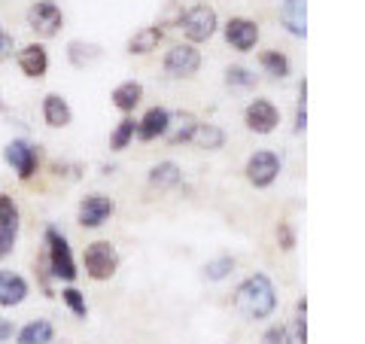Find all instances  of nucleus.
<instances>
[{
    "label": "nucleus",
    "instance_id": "nucleus-1",
    "mask_svg": "<svg viewBox=\"0 0 365 344\" xmlns=\"http://www.w3.org/2000/svg\"><path fill=\"white\" fill-rule=\"evenodd\" d=\"M232 305H235V311L247 320H268L274 314V308H277V290H274L268 274L256 271L235 290Z\"/></svg>",
    "mask_w": 365,
    "mask_h": 344
},
{
    "label": "nucleus",
    "instance_id": "nucleus-2",
    "mask_svg": "<svg viewBox=\"0 0 365 344\" xmlns=\"http://www.w3.org/2000/svg\"><path fill=\"white\" fill-rule=\"evenodd\" d=\"M46 268H49L52 278L67 280V283H73L76 274H79L73 250H71V241H67L55 226L46 228Z\"/></svg>",
    "mask_w": 365,
    "mask_h": 344
},
{
    "label": "nucleus",
    "instance_id": "nucleus-3",
    "mask_svg": "<svg viewBox=\"0 0 365 344\" xmlns=\"http://www.w3.org/2000/svg\"><path fill=\"white\" fill-rule=\"evenodd\" d=\"M180 28L189 43H207L216 34V28H220V16H216V9L210 4H195L180 16Z\"/></svg>",
    "mask_w": 365,
    "mask_h": 344
},
{
    "label": "nucleus",
    "instance_id": "nucleus-4",
    "mask_svg": "<svg viewBox=\"0 0 365 344\" xmlns=\"http://www.w3.org/2000/svg\"><path fill=\"white\" fill-rule=\"evenodd\" d=\"M83 265L91 280H110L119 268V250L113 247L110 241H95V244L86 247Z\"/></svg>",
    "mask_w": 365,
    "mask_h": 344
},
{
    "label": "nucleus",
    "instance_id": "nucleus-5",
    "mask_svg": "<svg viewBox=\"0 0 365 344\" xmlns=\"http://www.w3.org/2000/svg\"><path fill=\"white\" fill-rule=\"evenodd\" d=\"M201 71V52L195 49V43H177L170 46L165 55V74L170 79H189Z\"/></svg>",
    "mask_w": 365,
    "mask_h": 344
},
{
    "label": "nucleus",
    "instance_id": "nucleus-6",
    "mask_svg": "<svg viewBox=\"0 0 365 344\" xmlns=\"http://www.w3.org/2000/svg\"><path fill=\"white\" fill-rule=\"evenodd\" d=\"M61 25H64V13L52 0H37V4L28 9V28L43 40L55 37V34L61 31Z\"/></svg>",
    "mask_w": 365,
    "mask_h": 344
},
{
    "label": "nucleus",
    "instance_id": "nucleus-7",
    "mask_svg": "<svg viewBox=\"0 0 365 344\" xmlns=\"http://www.w3.org/2000/svg\"><path fill=\"white\" fill-rule=\"evenodd\" d=\"M116 213V201L104 192H95V195H86L79 201V211H76V220L83 228H101L107 226V220Z\"/></svg>",
    "mask_w": 365,
    "mask_h": 344
},
{
    "label": "nucleus",
    "instance_id": "nucleus-8",
    "mask_svg": "<svg viewBox=\"0 0 365 344\" xmlns=\"http://www.w3.org/2000/svg\"><path fill=\"white\" fill-rule=\"evenodd\" d=\"M244 174L250 180V186H256V189H268L274 180L280 177V158L274 156L271 150H259L247 158V165H244Z\"/></svg>",
    "mask_w": 365,
    "mask_h": 344
},
{
    "label": "nucleus",
    "instance_id": "nucleus-9",
    "mask_svg": "<svg viewBox=\"0 0 365 344\" xmlns=\"http://www.w3.org/2000/svg\"><path fill=\"white\" fill-rule=\"evenodd\" d=\"M19 204L13 201V195L0 192V259L13 256L16 241H19Z\"/></svg>",
    "mask_w": 365,
    "mask_h": 344
},
{
    "label": "nucleus",
    "instance_id": "nucleus-10",
    "mask_svg": "<svg viewBox=\"0 0 365 344\" xmlns=\"http://www.w3.org/2000/svg\"><path fill=\"white\" fill-rule=\"evenodd\" d=\"M244 125L253 134H271L280 125V110L268 98H253L244 110Z\"/></svg>",
    "mask_w": 365,
    "mask_h": 344
},
{
    "label": "nucleus",
    "instance_id": "nucleus-11",
    "mask_svg": "<svg viewBox=\"0 0 365 344\" xmlns=\"http://www.w3.org/2000/svg\"><path fill=\"white\" fill-rule=\"evenodd\" d=\"M4 158H6V165L16 171L19 180H31L37 174L40 156L34 150V143H28V141H9L6 150H4Z\"/></svg>",
    "mask_w": 365,
    "mask_h": 344
},
{
    "label": "nucleus",
    "instance_id": "nucleus-12",
    "mask_svg": "<svg viewBox=\"0 0 365 344\" xmlns=\"http://www.w3.org/2000/svg\"><path fill=\"white\" fill-rule=\"evenodd\" d=\"M225 40L237 52H253L259 43V25L247 16H235L225 21Z\"/></svg>",
    "mask_w": 365,
    "mask_h": 344
},
{
    "label": "nucleus",
    "instance_id": "nucleus-13",
    "mask_svg": "<svg viewBox=\"0 0 365 344\" xmlns=\"http://www.w3.org/2000/svg\"><path fill=\"white\" fill-rule=\"evenodd\" d=\"M31 286L28 280L21 278L19 271H9V268H0V308H16L28 299Z\"/></svg>",
    "mask_w": 365,
    "mask_h": 344
},
{
    "label": "nucleus",
    "instance_id": "nucleus-14",
    "mask_svg": "<svg viewBox=\"0 0 365 344\" xmlns=\"http://www.w3.org/2000/svg\"><path fill=\"white\" fill-rule=\"evenodd\" d=\"M168 131H170V113L165 107H153V110H146V116L140 122H137L134 137H140L143 143H150V141L165 137Z\"/></svg>",
    "mask_w": 365,
    "mask_h": 344
},
{
    "label": "nucleus",
    "instance_id": "nucleus-15",
    "mask_svg": "<svg viewBox=\"0 0 365 344\" xmlns=\"http://www.w3.org/2000/svg\"><path fill=\"white\" fill-rule=\"evenodd\" d=\"M19 71L25 74L28 79L46 76V71H49V52H46L43 43H31V46H25V49L19 52Z\"/></svg>",
    "mask_w": 365,
    "mask_h": 344
},
{
    "label": "nucleus",
    "instance_id": "nucleus-16",
    "mask_svg": "<svg viewBox=\"0 0 365 344\" xmlns=\"http://www.w3.org/2000/svg\"><path fill=\"white\" fill-rule=\"evenodd\" d=\"M280 21L292 37H304L307 34V0H283Z\"/></svg>",
    "mask_w": 365,
    "mask_h": 344
},
{
    "label": "nucleus",
    "instance_id": "nucleus-17",
    "mask_svg": "<svg viewBox=\"0 0 365 344\" xmlns=\"http://www.w3.org/2000/svg\"><path fill=\"white\" fill-rule=\"evenodd\" d=\"M43 122L49 125V128H67V125L73 122V110L71 104L61 98V95H46L43 98Z\"/></svg>",
    "mask_w": 365,
    "mask_h": 344
},
{
    "label": "nucleus",
    "instance_id": "nucleus-18",
    "mask_svg": "<svg viewBox=\"0 0 365 344\" xmlns=\"http://www.w3.org/2000/svg\"><path fill=\"white\" fill-rule=\"evenodd\" d=\"M110 98H113V107H116L119 113H131L143 101V86L137 83V79H125V83H119L116 88H113Z\"/></svg>",
    "mask_w": 365,
    "mask_h": 344
},
{
    "label": "nucleus",
    "instance_id": "nucleus-19",
    "mask_svg": "<svg viewBox=\"0 0 365 344\" xmlns=\"http://www.w3.org/2000/svg\"><path fill=\"white\" fill-rule=\"evenodd\" d=\"M52 341H55V326L49 320H31L16 335V344H52Z\"/></svg>",
    "mask_w": 365,
    "mask_h": 344
},
{
    "label": "nucleus",
    "instance_id": "nucleus-20",
    "mask_svg": "<svg viewBox=\"0 0 365 344\" xmlns=\"http://www.w3.org/2000/svg\"><path fill=\"white\" fill-rule=\"evenodd\" d=\"M165 37V28H158V25H146L134 34V37L128 40V52L131 55H150L153 49H158V43H162Z\"/></svg>",
    "mask_w": 365,
    "mask_h": 344
},
{
    "label": "nucleus",
    "instance_id": "nucleus-21",
    "mask_svg": "<svg viewBox=\"0 0 365 344\" xmlns=\"http://www.w3.org/2000/svg\"><path fill=\"white\" fill-rule=\"evenodd\" d=\"M192 143L201 146V150H220V146H225V131L213 122H198L195 131H192Z\"/></svg>",
    "mask_w": 365,
    "mask_h": 344
},
{
    "label": "nucleus",
    "instance_id": "nucleus-22",
    "mask_svg": "<svg viewBox=\"0 0 365 344\" xmlns=\"http://www.w3.org/2000/svg\"><path fill=\"white\" fill-rule=\"evenodd\" d=\"M182 180V171L177 162H158L153 171H150V186L153 189H174L180 186Z\"/></svg>",
    "mask_w": 365,
    "mask_h": 344
},
{
    "label": "nucleus",
    "instance_id": "nucleus-23",
    "mask_svg": "<svg viewBox=\"0 0 365 344\" xmlns=\"http://www.w3.org/2000/svg\"><path fill=\"white\" fill-rule=\"evenodd\" d=\"M259 64H262V71H265L268 76H274V79H287V76H289V71H292L289 59H287L283 52H277V49L262 52V55H259Z\"/></svg>",
    "mask_w": 365,
    "mask_h": 344
},
{
    "label": "nucleus",
    "instance_id": "nucleus-24",
    "mask_svg": "<svg viewBox=\"0 0 365 344\" xmlns=\"http://www.w3.org/2000/svg\"><path fill=\"white\" fill-rule=\"evenodd\" d=\"M134 131H137V122L131 119V116H125L119 125H116V131L110 134V146L116 153H122L125 146H131V141H134Z\"/></svg>",
    "mask_w": 365,
    "mask_h": 344
},
{
    "label": "nucleus",
    "instance_id": "nucleus-25",
    "mask_svg": "<svg viewBox=\"0 0 365 344\" xmlns=\"http://www.w3.org/2000/svg\"><path fill=\"white\" fill-rule=\"evenodd\" d=\"M67 55H71V64L86 67L88 61H95V59H98L101 49H98V46H91V43H79V40H73L71 46H67Z\"/></svg>",
    "mask_w": 365,
    "mask_h": 344
},
{
    "label": "nucleus",
    "instance_id": "nucleus-26",
    "mask_svg": "<svg viewBox=\"0 0 365 344\" xmlns=\"http://www.w3.org/2000/svg\"><path fill=\"white\" fill-rule=\"evenodd\" d=\"M232 271H235V259L232 256H220V259H210L207 265H204V278L207 280H225Z\"/></svg>",
    "mask_w": 365,
    "mask_h": 344
},
{
    "label": "nucleus",
    "instance_id": "nucleus-27",
    "mask_svg": "<svg viewBox=\"0 0 365 344\" xmlns=\"http://www.w3.org/2000/svg\"><path fill=\"white\" fill-rule=\"evenodd\" d=\"M61 302L71 308L73 317H86L88 314V305H86V293L76 290V286H67V290H61Z\"/></svg>",
    "mask_w": 365,
    "mask_h": 344
},
{
    "label": "nucleus",
    "instance_id": "nucleus-28",
    "mask_svg": "<svg viewBox=\"0 0 365 344\" xmlns=\"http://www.w3.org/2000/svg\"><path fill=\"white\" fill-rule=\"evenodd\" d=\"M225 83L232 88H250V86H256V74L247 71V67H228V71H225Z\"/></svg>",
    "mask_w": 365,
    "mask_h": 344
},
{
    "label": "nucleus",
    "instance_id": "nucleus-29",
    "mask_svg": "<svg viewBox=\"0 0 365 344\" xmlns=\"http://www.w3.org/2000/svg\"><path fill=\"white\" fill-rule=\"evenodd\" d=\"M295 341L307 344V299H299L295 305Z\"/></svg>",
    "mask_w": 365,
    "mask_h": 344
},
{
    "label": "nucleus",
    "instance_id": "nucleus-30",
    "mask_svg": "<svg viewBox=\"0 0 365 344\" xmlns=\"http://www.w3.org/2000/svg\"><path fill=\"white\" fill-rule=\"evenodd\" d=\"M295 338H292V332H289V326H283V323H274L265 335H262V344H292Z\"/></svg>",
    "mask_w": 365,
    "mask_h": 344
},
{
    "label": "nucleus",
    "instance_id": "nucleus-31",
    "mask_svg": "<svg viewBox=\"0 0 365 344\" xmlns=\"http://www.w3.org/2000/svg\"><path fill=\"white\" fill-rule=\"evenodd\" d=\"M307 128V83L299 88V110H295V134H302Z\"/></svg>",
    "mask_w": 365,
    "mask_h": 344
},
{
    "label": "nucleus",
    "instance_id": "nucleus-32",
    "mask_svg": "<svg viewBox=\"0 0 365 344\" xmlns=\"http://www.w3.org/2000/svg\"><path fill=\"white\" fill-rule=\"evenodd\" d=\"M195 125H198V122H195V116H182V128H180L177 134H170L168 141L174 143V146H180V143H189V141H192V131H195Z\"/></svg>",
    "mask_w": 365,
    "mask_h": 344
},
{
    "label": "nucleus",
    "instance_id": "nucleus-33",
    "mask_svg": "<svg viewBox=\"0 0 365 344\" xmlns=\"http://www.w3.org/2000/svg\"><path fill=\"white\" fill-rule=\"evenodd\" d=\"M277 241H280L283 250H292V247H295V232L289 228V223H280V226H277Z\"/></svg>",
    "mask_w": 365,
    "mask_h": 344
},
{
    "label": "nucleus",
    "instance_id": "nucleus-34",
    "mask_svg": "<svg viewBox=\"0 0 365 344\" xmlns=\"http://www.w3.org/2000/svg\"><path fill=\"white\" fill-rule=\"evenodd\" d=\"M9 55H13V37L0 28V61H6Z\"/></svg>",
    "mask_w": 365,
    "mask_h": 344
},
{
    "label": "nucleus",
    "instance_id": "nucleus-35",
    "mask_svg": "<svg viewBox=\"0 0 365 344\" xmlns=\"http://www.w3.org/2000/svg\"><path fill=\"white\" fill-rule=\"evenodd\" d=\"M13 338V323L9 320H0V341H9Z\"/></svg>",
    "mask_w": 365,
    "mask_h": 344
}]
</instances>
